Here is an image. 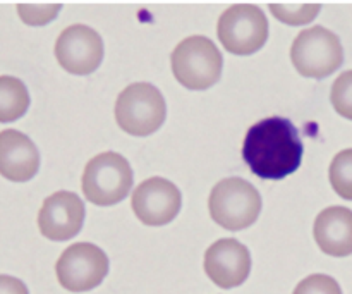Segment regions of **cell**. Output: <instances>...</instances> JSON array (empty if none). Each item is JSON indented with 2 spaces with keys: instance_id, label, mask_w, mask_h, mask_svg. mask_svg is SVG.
<instances>
[{
  "instance_id": "277c9868",
  "label": "cell",
  "mask_w": 352,
  "mask_h": 294,
  "mask_svg": "<svg viewBox=\"0 0 352 294\" xmlns=\"http://www.w3.org/2000/svg\"><path fill=\"white\" fill-rule=\"evenodd\" d=\"M212 219L227 231L253 226L261 212V195L251 182L241 178L222 179L213 186L208 198Z\"/></svg>"
},
{
  "instance_id": "3957f363",
  "label": "cell",
  "mask_w": 352,
  "mask_h": 294,
  "mask_svg": "<svg viewBox=\"0 0 352 294\" xmlns=\"http://www.w3.org/2000/svg\"><path fill=\"white\" fill-rule=\"evenodd\" d=\"M165 117V98L151 83H133L117 96L116 120L120 129L131 136L144 138L157 133Z\"/></svg>"
},
{
  "instance_id": "ac0fdd59",
  "label": "cell",
  "mask_w": 352,
  "mask_h": 294,
  "mask_svg": "<svg viewBox=\"0 0 352 294\" xmlns=\"http://www.w3.org/2000/svg\"><path fill=\"white\" fill-rule=\"evenodd\" d=\"M330 102L337 114L352 120V71H346L336 79L330 92Z\"/></svg>"
},
{
  "instance_id": "2e32d148",
  "label": "cell",
  "mask_w": 352,
  "mask_h": 294,
  "mask_svg": "<svg viewBox=\"0 0 352 294\" xmlns=\"http://www.w3.org/2000/svg\"><path fill=\"white\" fill-rule=\"evenodd\" d=\"M333 191L344 200L352 202V148L339 151L333 157L329 171Z\"/></svg>"
},
{
  "instance_id": "8992f818",
  "label": "cell",
  "mask_w": 352,
  "mask_h": 294,
  "mask_svg": "<svg viewBox=\"0 0 352 294\" xmlns=\"http://www.w3.org/2000/svg\"><path fill=\"white\" fill-rule=\"evenodd\" d=\"M291 61L305 78L323 79L333 74L344 62L340 38L323 26L306 28L291 47Z\"/></svg>"
},
{
  "instance_id": "e0dca14e",
  "label": "cell",
  "mask_w": 352,
  "mask_h": 294,
  "mask_svg": "<svg viewBox=\"0 0 352 294\" xmlns=\"http://www.w3.org/2000/svg\"><path fill=\"white\" fill-rule=\"evenodd\" d=\"M320 9H322V6H318V3H315V6H311V3H301V6H298V3H285V6L284 3H274L272 6L270 3V10L274 12V16L282 23L292 24V26L313 21L318 16Z\"/></svg>"
},
{
  "instance_id": "9c48e42d",
  "label": "cell",
  "mask_w": 352,
  "mask_h": 294,
  "mask_svg": "<svg viewBox=\"0 0 352 294\" xmlns=\"http://www.w3.org/2000/svg\"><path fill=\"white\" fill-rule=\"evenodd\" d=\"M103 40L93 28L72 24L58 34L55 41V57L71 74L86 76L95 72L103 61Z\"/></svg>"
},
{
  "instance_id": "d6986e66",
  "label": "cell",
  "mask_w": 352,
  "mask_h": 294,
  "mask_svg": "<svg viewBox=\"0 0 352 294\" xmlns=\"http://www.w3.org/2000/svg\"><path fill=\"white\" fill-rule=\"evenodd\" d=\"M292 294H342L339 282L325 274H313L302 279Z\"/></svg>"
},
{
  "instance_id": "8fae6325",
  "label": "cell",
  "mask_w": 352,
  "mask_h": 294,
  "mask_svg": "<svg viewBox=\"0 0 352 294\" xmlns=\"http://www.w3.org/2000/svg\"><path fill=\"white\" fill-rule=\"evenodd\" d=\"M85 216V203L76 193L57 191L45 198L38 213V229L47 240H72L82 229Z\"/></svg>"
},
{
  "instance_id": "5b68a950",
  "label": "cell",
  "mask_w": 352,
  "mask_h": 294,
  "mask_svg": "<svg viewBox=\"0 0 352 294\" xmlns=\"http://www.w3.org/2000/svg\"><path fill=\"white\" fill-rule=\"evenodd\" d=\"M133 181L129 162L116 151H103L86 164L81 182L88 202L112 207L129 195Z\"/></svg>"
},
{
  "instance_id": "ffe728a7",
  "label": "cell",
  "mask_w": 352,
  "mask_h": 294,
  "mask_svg": "<svg viewBox=\"0 0 352 294\" xmlns=\"http://www.w3.org/2000/svg\"><path fill=\"white\" fill-rule=\"evenodd\" d=\"M17 10L24 23L31 24V26H41L57 16L60 6L58 3L55 6H17Z\"/></svg>"
},
{
  "instance_id": "30bf717a",
  "label": "cell",
  "mask_w": 352,
  "mask_h": 294,
  "mask_svg": "<svg viewBox=\"0 0 352 294\" xmlns=\"http://www.w3.org/2000/svg\"><path fill=\"white\" fill-rule=\"evenodd\" d=\"M131 207L138 219L146 226H165L177 217L182 207V195L168 179L150 178L134 189Z\"/></svg>"
},
{
  "instance_id": "44dd1931",
  "label": "cell",
  "mask_w": 352,
  "mask_h": 294,
  "mask_svg": "<svg viewBox=\"0 0 352 294\" xmlns=\"http://www.w3.org/2000/svg\"><path fill=\"white\" fill-rule=\"evenodd\" d=\"M0 294H30L26 284L12 275H0Z\"/></svg>"
},
{
  "instance_id": "6da1fadb",
  "label": "cell",
  "mask_w": 352,
  "mask_h": 294,
  "mask_svg": "<svg viewBox=\"0 0 352 294\" xmlns=\"http://www.w3.org/2000/svg\"><path fill=\"white\" fill-rule=\"evenodd\" d=\"M301 136L298 127L285 117H267L248 129L243 158L260 179L280 181L294 174L302 162Z\"/></svg>"
},
{
  "instance_id": "5bb4252c",
  "label": "cell",
  "mask_w": 352,
  "mask_h": 294,
  "mask_svg": "<svg viewBox=\"0 0 352 294\" xmlns=\"http://www.w3.org/2000/svg\"><path fill=\"white\" fill-rule=\"evenodd\" d=\"M313 236L323 253L336 258L352 255V210L347 207H329L318 213Z\"/></svg>"
},
{
  "instance_id": "4fadbf2b",
  "label": "cell",
  "mask_w": 352,
  "mask_h": 294,
  "mask_svg": "<svg viewBox=\"0 0 352 294\" xmlns=\"http://www.w3.org/2000/svg\"><path fill=\"white\" fill-rule=\"evenodd\" d=\"M40 169L36 145L16 129L0 131V176L12 182H26Z\"/></svg>"
},
{
  "instance_id": "ba28073f",
  "label": "cell",
  "mask_w": 352,
  "mask_h": 294,
  "mask_svg": "<svg viewBox=\"0 0 352 294\" xmlns=\"http://www.w3.org/2000/svg\"><path fill=\"white\" fill-rule=\"evenodd\" d=\"M55 274L64 289L86 293L98 288L109 274V257L91 243H76L65 248L55 265Z\"/></svg>"
},
{
  "instance_id": "9a60e30c",
  "label": "cell",
  "mask_w": 352,
  "mask_h": 294,
  "mask_svg": "<svg viewBox=\"0 0 352 294\" xmlns=\"http://www.w3.org/2000/svg\"><path fill=\"white\" fill-rule=\"evenodd\" d=\"M26 85L14 76H0V123H14L30 109Z\"/></svg>"
},
{
  "instance_id": "7c38bea8",
  "label": "cell",
  "mask_w": 352,
  "mask_h": 294,
  "mask_svg": "<svg viewBox=\"0 0 352 294\" xmlns=\"http://www.w3.org/2000/svg\"><path fill=\"white\" fill-rule=\"evenodd\" d=\"M205 272L220 289H234L244 284L251 272V253L234 238L219 240L206 250Z\"/></svg>"
},
{
  "instance_id": "52a82bcc",
  "label": "cell",
  "mask_w": 352,
  "mask_h": 294,
  "mask_svg": "<svg viewBox=\"0 0 352 294\" xmlns=\"http://www.w3.org/2000/svg\"><path fill=\"white\" fill-rule=\"evenodd\" d=\"M220 43L234 55H253L268 40V19L253 3H237L220 16L217 26Z\"/></svg>"
},
{
  "instance_id": "7a4b0ae2",
  "label": "cell",
  "mask_w": 352,
  "mask_h": 294,
  "mask_svg": "<svg viewBox=\"0 0 352 294\" xmlns=\"http://www.w3.org/2000/svg\"><path fill=\"white\" fill-rule=\"evenodd\" d=\"M170 65L175 79L184 88L201 92L220 81L223 57L210 38L192 34L174 48Z\"/></svg>"
}]
</instances>
